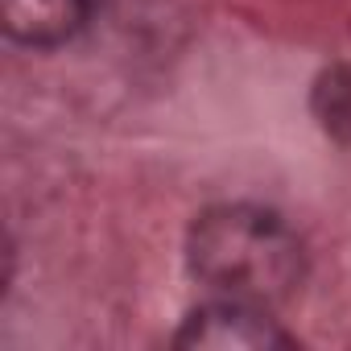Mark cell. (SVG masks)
<instances>
[{
    "mask_svg": "<svg viewBox=\"0 0 351 351\" xmlns=\"http://www.w3.org/2000/svg\"><path fill=\"white\" fill-rule=\"evenodd\" d=\"M191 269L228 298L265 306L302 281V248L273 211L219 207L191 232Z\"/></svg>",
    "mask_w": 351,
    "mask_h": 351,
    "instance_id": "6da1fadb",
    "label": "cell"
},
{
    "mask_svg": "<svg viewBox=\"0 0 351 351\" xmlns=\"http://www.w3.org/2000/svg\"><path fill=\"white\" fill-rule=\"evenodd\" d=\"M173 343L191 351H273L289 347V335L265 314V306L228 298L195 310Z\"/></svg>",
    "mask_w": 351,
    "mask_h": 351,
    "instance_id": "7a4b0ae2",
    "label": "cell"
},
{
    "mask_svg": "<svg viewBox=\"0 0 351 351\" xmlns=\"http://www.w3.org/2000/svg\"><path fill=\"white\" fill-rule=\"evenodd\" d=\"M87 21V0H0V25L25 46H62Z\"/></svg>",
    "mask_w": 351,
    "mask_h": 351,
    "instance_id": "3957f363",
    "label": "cell"
},
{
    "mask_svg": "<svg viewBox=\"0 0 351 351\" xmlns=\"http://www.w3.org/2000/svg\"><path fill=\"white\" fill-rule=\"evenodd\" d=\"M310 104H314L322 132L347 145L351 141V62H335L330 71H322Z\"/></svg>",
    "mask_w": 351,
    "mask_h": 351,
    "instance_id": "277c9868",
    "label": "cell"
}]
</instances>
